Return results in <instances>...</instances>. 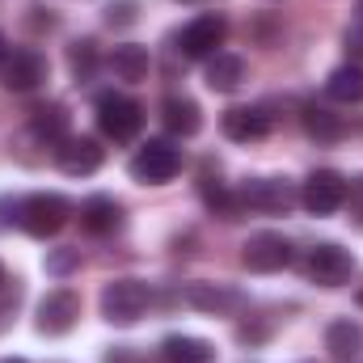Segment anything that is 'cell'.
<instances>
[{
  "label": "cell",
  "mask_w": 363,
  "mask_h": 363,
  "mask_svg": "<svg viewBox=\"0 0 363 363\" xmlns=\"http://www.w3.org/2000/svg\"><path fill=\"white\" fill-rule=\"evenodd\" d=\"M68 216H72V203H68L64 194H55V190H38V194L21 199L17 228L30 233V237H38V241H47V237H55V233L68 224Z\"/></svg>",
  "instance_id": "obj_1"
},
{
  "label": "cell",
  "mask_w": 363,
  "mask_h": 363,
  "mask_svg": "<svg viewBox=\"0 0 363 363\" xmlns=\"http://www.w3.org/2000/svg\"><path fill=\"white\" fill-rule=\"evenodd\" d=\"M97 127L114 144H131L144 127V106L127 93H101L97 97Z\"/></svg>",
  "instance_id": "obj_2"
},
{
  "label": "cell",
  "mask_w": 363,
  "mask_h": 363,
  "mask_svg": "<svg viewBox=\"0 0 363 363\" xmlns=\"http://www.w3.org/2000/svg\"><path fill=\"white\" fill-rule=\"evenodd\" d=\"M148 300H152L148 283H140V279H114V283L101 287V317L110 325H135L148 313Z\"/></svg>",
  "instance_id": "obj_3"
},
{
  "label": "cell",
  "mask_w": 363,
  "mask_h": 363,
  "mask_svg": "<svg viewBox=\"0 0 363 363\" xmlns=\"http://www.w3.org/2000/svg\"><path fill=\"white\" fill-rule=\"evenodd\" d=\"M131 178L144 182V186H161V182H174L182 174V148L174 140H148L135 148L131 157Z\"/></svg>",
  "instance_id": "obj_4"
},
{
  "label": "cell",
  "mask_w": 363,
  "mask_h": 363,
  "mask_svg": "<svg viewBox=\"0 0 363 363\" xmlns=\"http://www.w3.org/2000/svg\"><path fill=\"white\" fill-rule=\"evenodd\" d=\"M304 274L317 283V287H347L351 283V274H355V258H351V250H342L338 241H321V245H313L308 250V258H304Z\"/></svg>",
  "instance_id": "obj_5"
},
{
  "label": "cell",
  "mask_w": 363,
  "mask_h": 363,
  "mask_svg": "<svg viewBox=\"0 0 363 363\" xmlns=\"http://www.w3.org/2000/svg\"><path fill=\"white\" fill-rule=\"evenodd\" d=\"M237 194H241V207L262 211V216H283L300 203V186L287 178H250Z\"/></svg>",
  "instance_id": "obj_6"
},
{
  "label": "cell",
  "mask_w": 363,
  "mask_h": 363,
  "mask_svg": "<svg viewBox=\"0 0 363 363\" xmlns=\"http://www.w3.org/2000/svg\"><path fill=\"white\" fill-rule=\"evenodd\" d=\"M347 186L351 182L342 178L338 169H313L308 178L300 182V203L313 216H334V211L347 207Z\"/></svg>",
  "instance_id": "obj_7"
},
{
  "label": "cell",
  "mask_w": 363,
  "mask_h": 363,
  "mask_svg": "<svg viewBox=\"0 0 363 363\" xmlns=\"http://www.w3.org/2000/svg\"><path fill=\"white\" fill-rule=\"evenodd\" d=\"M47 81V55L34 47H9L0 64V85L9 93H30Z\"/></svg>",
  "instance_id": "obj_8"
},
{
  "label": "cell",
  "mask_w": 363,
  "mask_h": 363,
  "mask_svg": "<svg viewBox=\"0 0 363 363\" xmlns=\"http://www.w3.org/2000/svg\"><path fill=\"white\" fill-rule=\"evenodd\" d=\"M228 38V21L220 13H199L186 30L178 34V47L186 60H211Z\"/></svg>",
  "instance_id": "obj_9"
},
{
  "label": "cell",
  "mask_w": 363,
  "mask_h": 363,
  "mask_svg": "<svg viewBox=\"0 0 363 363\" xmlns=\"http://www.w3.org/2000/svg\"><path fill=\"white\" fill-rule=\"evenodd\" d=\"M241 262H245V271H254V274L283 271V267L291 262V241H287L283 233H254V237L241 245Z\"/></svg>",
  "instance_id": "obj_10"
},
{
  "label": "cell",
  "mask_w": 363,
  "mask_h": 363,
  "mask_svg": "<svg viewBox=\"0 0 363 363\" xmlns=\"http://www.w3.org/2000/svg\"><path fill=\"white\" fill-rule=\"evenodd\" d=\"M77 321H81V296L68 291V287H55V291L43 296V304H38V321H34V325H38V334L60 338V334H68Z\"/></svg>",
  "instance_id": "obj_11"
},
{
  "label": "cell",
  "mask_w": 363,
  "mask_h": 363,
  "mask_svg": "<svg viewBox=\"0 0 363 363\" xmlns=\"http://www.w3.org/2000/svg\"><path fill=\"white\" fill-rule=\"evenodd\" d=\"M106 161V148L93 140V135H68L60 148H55V165L68 174V178H89L101 169Z\"/></svg>",
  "instance_id": "obj_12"
},
{
  "label": "cell",
  "mask_w": 363,
  "mask_h": 363,
  "mask_svg": "<svg viewBox=\"0 0 363 363\" xmlns=\"http://www.w3.org/2000/svg\"><path fill=\"white\" fill-rule=\"evenodd\" d=\"M220 127L233 144H254V140L271 135V114L262 106H228L220 114Z\"/></svg>",
  "instance_id": "obj_13"
},
{
  "label": "cell",
  "mask_w": 363,
  "mask_h": 363,
  "mask_svg": "<svg viewBox=\"0 0 363 363\" xmlns=\"http://www.w3.org/2000/svg\"><path fill=\"white\" fill-rule=\"evenodd\" d=\"M81 228H85L89 237H110V233H118V228H123V207H118V199H114V194H89V199L81 203Z\"/></svg>",
  "instance_id": "obj_14"
},
{
  "label": "cell",
  "mask_w": 363,
  "mask_h": 363,
  "mask_svg": "<svg viewBox=\"0 0 363 363\" xmlns=\"http://www.w3.org/2000/svg\"><path fill=\"white\" fill-rule=\"evenodd\" d=\"M186 304H194L199 313H216V317H228L245 304L241 291L233 287H220V283H186Z\"/></svg>",
  "instance_id": "obj_15"
},
{
  "label": "cell",
  "mask_w": 363,
  "mask_h": 363,
  "mask_svg": "<svg viewBox=\"0 0 363 363\" xmlns=\"http://www.w3.org/2000/svg\"><path fill=\"white\" fill-rule=\"evenodd\" d=\"M161 118H165V127H169L174 135H182V140L199 135V127H203V110H199V101L186 97V93H169V97H165Z\"/></svg>",
  "instance_id": "obj_16"
},
{
  "label": "cell",
  "mask_w": 363,
  "mask_h": 363,
  "mask_svg": "<svg viewBox=\"0 0 363 363\" xmlns=\"http://www.w3.org/2000/svg\"><path fill=\"white\" fill-rule=\"evenodd\" d=\"M325 351H330L334 359H342V363L359 359L363 325L355 321V317H338V321H330V325H325Z\"/></svg>",
  "instance_id": "obj_17"
},
{
  "label": "cell",
  "mask_w": 363,
  "mask_h": 363,
  "mask_svg": "<svg viewBox=\"0 0 363 363\" xmlns=\"http://www.w3.org/2000/svg\"><path fill=\"white\" fill-rule=\"evenodd\" d=\"M203 81H207V89H211V93L241 89V81H245V60H241V55H233V51H216V55L207 60Z\"/></svg>",
  "instance_id": "obj_18"
},
{
  "label": "cell",
  "mask_w": 363,
  "mask_h": 363,
  "mask_svg": "<svg viewBox=\"0 0 363 363\" xmlns=\"http://www.w3.org/2000/svg\"><path fill=\"white\" fill-rule=\"evenodd\" d=\"M148 68H152V55H148V47H140V43H123V47L110 51V72H114L118 81H127V85L148 81Z\"/></svg>",
  "instance_id": "obj_19"
},
{
  "label": "cell",
  "mask_w": 363,
  "mask_h": 363,
  "mask_svg": "<svg viewBox=\"0 0 363 363\" xmlns=\"http://www.w3.org/2000/svg\"><path fill=\"white\" fill-rule=\"evenodd\" d=\"M30 135L34 140H43L47 148H60L72 131H68V110L60 106V101H51V106H38L34 110V118H30Z\"/></svg>",
  "instance_id": "obj_20"
},
{
  "label": "cell",
  "mask_w": 363,
  "mask_h": 363,
  "mask_svg": "<svg viewBox=\"0 0 363 363\" xmlns=\"http://www.w3.org/2000/svg\"><path fill=\"white\" fill-rule=\"evenodd\" d=\"M161 363H216V347L194 334H169L161 342Z\"/></svg>",
  "instance_id": "obj_21"
},
{
  "label": "cell",
  "mask_w": 363,
  "mask_h": 363,
  "mask_svg": "<svg viewBox=\"0 0 363 363\" xmlns=\"http://www.w3.org/2000/svg\"><path fill=\"white\" fill-rule=\"evenodd\" d=\"M325 97L342 101V106H359L363 101V64H342L325 77Z\"/></svg>",
  "instance_id": "obj_22"
},
{
  "label": "cell",
  "mask_w": 363,
  "mask_h": 363,
  "mask_svg": "<svg viewBox=\"0 0 363 363\" xmlns=\"http://www.w3.org/2000/svg\"><path fill=\"white\" fill-rule=\"evenodd\" d=\"M304 127H308V135H313L317 144H334V140H342V131H347L342 114H334L330 106H308V110H304Z\"/></svg>",
  "instance_id": "obj_23"
},
{
  "label": "cell",
  "mask_w": 363,
  "mask_h": 363,
  "mask_svg": "<svg viewBox=\"0 0 363 363\" xmlns=\"http://www.w3.org/2000/svg\"><path fill=\"white\" fill-rule=\"evenodd\" d=\"M68 64H72V72H77V77H89L93 64H97V51H93V43H72V51H68Z\"/></svg>",
  "instance_id": "obj_24"
},
{
  "label": "cell",
  "mask_w": 363,
  "mask_h": 363,
  "mask_svg": "<svg viewBox=\"0 0 363 363\" xmlns=\"http://www.w3.org/2000/svg\"><path fill=\"white\" fill-rule=\"evenodd\" d=\"M347 55H351V64H363V4H359V17L347 26Z\"/></svg>",
  "instance_id": "obj_25"
},
{
  "label": "cell",
  "mask_w": 363,
  "mask_h": 363,
  "mask_svg": "<svg viewBox=\"0 0 363 363\" xmlns=\"http://www.w3.org/2000/svg\"><path fill=\"white\" fill-rule=\"evenodd\" d=\"M77 262H81V250H55L47 258V274H68Z\"/></svg>",
  "instance_id": "obj_26"
},
{
  "label": "cell",
  "mask_w": 363,
  "mask_h": 363,
  "mask_svg": "<svg viewBox=\"0 0 363 363\" xmlns=\"http://www.w3.org/2000/svg\"><path fill=\"white\" fill-rule=\"evenodd\" d=\"M347 207H351V220L363 228V174L347 186Z\"/></svg>",
  "instance_id": "obj_27"
},
{
  "label": "cell",
  "mask_w": 363,
  "mask_h": 363,
  "mask_svg": "<svg viewBox=\"0 0 363 363\" xmlns=\"http://www.w3.org/2000/svg\"><path fill=\"white\" fill-rule=\"evenodd\" d=\"M106 21H110V26H127V21H135V0H118V4H110V9H106Z\"/></svg>",
  "instance_id": "obj_28"
},
{
  "label": "cell",
  "mask_w": 363,
  "mask_h": 363,
  "mask_svg": "<svg viewBox=\"0 0 363 363\" xmlns=\"http://www.w3.org/2000/svg\"><path fill=\"white\" fill-rule=\"evenodd\" d=\"M17 216H21V199H0V228L17 224Z\"/></svg>",
  "instance_id": "obj_29"
},
{
  "label": "cell",
  "mask_w": 363,
  "mask_h": 363,
  "mask_svg": "<svg viewBox=\"0 0 363 363\" xmlns=\"http://www.w3.org/2000/svg\"><path fill=\"white\" fill-rule=\"evenodd\" d=\"M17 300H21V291H17V287H13V291H4V300H0V330H4V321H9L4 313H13V308H17Z\"/></svg>",
  "instance_id": "obj_30"
},
{
  "label": "cell",
  "mask_w": 363,
  "mask_h": 363,
  "mask_svg": "<svg viewBox=\"0 0 363 363\" xmlns=\"http://www.w3.org/2000/svg\"><path fill=\"white\" fill-rule=\"evenodd\" d=\"M4 55H9V38L0 34V64H4Z\"/></svg>",
  "instance_id": "obj_31"
},
{
  "label": "cell",
  "mask_w": 363,
  "mask_h": 363,
  "mask_svg": "<svg viewBox=\"0 0 363 363\" xmlns=\"http://www.w3.org/2000/svg\"><path fill=\"white\" fill-rule=\"evenodd\" d=\"M0 363H30V359H0Z\"/></svg>",
  "instance_id": "obj_32"
},
{
  "label": "cell",
  "mask_w": 363,
  "mask_h": 363,
  "mask_svg": "<svg viewBox=\"0 0 363 363\" xmlns=\"http://www.w3.org/2000/svg\"><path fill=\"white\" fill-rule=\"evenodd\" d=\"M0 283H4V267H0Z\"/></svg>",
  "instance_id": "obj_33"
}]
</instances>
